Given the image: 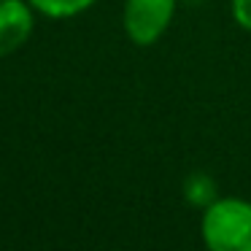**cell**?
<instances>
[{"instance_id":"5","label":"cell","mask_w":251,"mask_h":251,"mask_svg":"<svg viewBox=\"0 0 251 251\" xmlns=\"http://www.w3.org/2000/svg\"><path fill=\"white\" fill-rule=\"evenodd\" d=\"M30 3L51 19H68V17H76V14L87 11L95 0H30Z\"/></svg>"},{"instance_id":"3","label":"cell","mask_w":251,"mask_h":251,"mask_svg":"<svg viewBox=\"0 0 251 251\" xmlns=\"http://www.w3.org/2000/svg\"><path fill=\"white\" fill-rule=\"evenodd\" d=\"M33 30V14L22 0H0V57L17 51Z\"/></svg>"},{"instance_id":"2","label":"cell","mask_w":251,"mask_h":251,"mask_svg":"<svg viewBox=\"0 0 251 251\" xmlns=\"http://www.w3.org/2000/svg\"><path fill=\"white\" fill-rule=\"evenodd\" d=\"M176 0H125V33L132 44L149 46L168 30Z\"/></svg>"},{"instance_id":"4","label":"cell","mask_w":251,"mask_h":251,"mask_svg":"<svg viewBox=\"0 0 251 251\" xmlns=\"http://www.w3.org/2000/svg\"><path fill=\"white\" fill-rule=\"evenodd\" d=\"M184 197L189 200V205L195 208H208L216 200V184H213L211 176L205 173H192L184 181Z\"/></svg>"},{"instance_id":"6","label":"cell","mask_w":251,"mask_h":251,"mask_svg":"<svg viewBox=\"0 0 251 251\" xmlns=\"http://www.w3.org/2000/svg\"><path fill=\"white\" fill-rule=\"evenodd\" d=\"M232 19L251 33V0H232Z\"/></svg>"},{"instance_id":"1","label":"cell","mask_w":251,"mask_h":251,"mask_svg":"<svg viewBox=\"0 0 251 251\" xmlns=\"http://www.w3.org/2000/svg\"><path fill=\"white\" fill-rule=\"evenodd\" d=\"M200 229L208 251H251V202L216 197L202 213Z\"/></svg>"}]
</instances>
